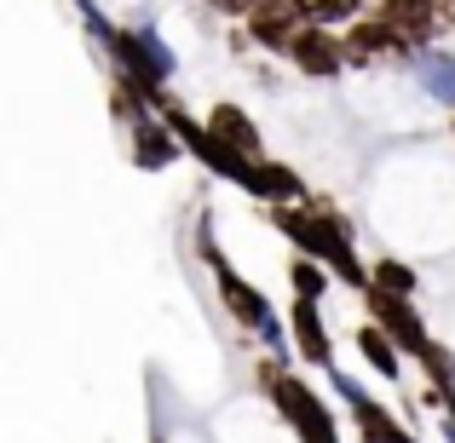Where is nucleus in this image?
Masks as SVG:
<instances>
[{"label":"nucleus","instance_id":"obj_1","mask_svg":"<svg viewBox=\"0 0 455 443\" xmlns=\"http://www.w3.org/2000/svg\"><path fill=\"white\" fill-rule=\"evenodd\" d=\"M266 219L277 225V231L289 236V242L300 248V254L323 259V265H329L340 282H352V289H369V271H363V259H357L352 225H346V219H340V213H334L323 196L289 202V208H266Z\"/></svg>","mask_w":455,"mask_h":443},{"label":"nucleus","instance_id":"obj_2","mask_svg":"<svg viewBox=\"0 0 455 443\" xmlns=\"http://www.w3.org/2000/svg\"><path fill=\"white\" fill-rule=\"evenodd\" d=\"M254 380H259V392L277 403V415L294 426L300 443H340V426H334L329 403H323L306 380H294L289 368H283V357H266V363L254 368Z\"/></svg>","mask_w":455,"mask_h":443},{"label":"nucleus","instance_id":"obj_3","mask_svg":"<svg viewBox=\"0 0 455 443\" xmlns=\"http://www.w3.org/2000/svg\"><path fill=\"white\" fill-rule=\"evenodd\" d=\"M196 248H202V259L213 265V282H220V305L231 311V322H243V328H266L271 322V299L254 289V282L243 277V271H231V259L220 254V242H213V219L202 213V225H196Z\"/></svg>","mask_w":455,"mask_h":443},{"label":"nucleus","instance_id":"obj_4","mask_svg":"<svg viewBox=\"0 0 455 443\" xmlns=\"http://www.w3.org/2000/svg\"><path fill=\"white\" fill-rule=\"evenodd\" d=\"M357 294H363L369 322H380V328L398 340V352H403V357H415V363H421V357L433 352V334H427V322H421V311H415V299L387 294L380 282H369V289H357Z\"/></svg>","mask_w":455,"mask_h":443},{"label":"nucleus","instance_id":"obj_5","mask_svg":"<svg viewBox=\"0 0 455 443\" xmlns=\"http://www.w3.org/2000/svg\"><path fill=\"white\" fill-rule=\"evenodd\" d=\"M340 41H346V69H380V64H403L410 69V58H415V46L403 41L392 23H380L375 12H363L357 23H346Z\"/></svg>","mask_w":455,"mask_h":443},{"label":"nucleus","instance_id":"obj_6","mask_svg":"<svg viewBox=\"0 0 455 443\" xmlns=\"http://www.w3.org/2000/svg\"><path fill=\"white\" fill-rule=\"evenodd\" d=\"M329 386L346 398V409H352L357 438H363V443H415V432H410V426H398V415H392L387 403H375L363 386H357V375H346V368H329Z\"/></svg>","mask_w":455,"mask_h":443},{"label":"nucleus","instance_id":"obj_7","mask_svg":"<svg viewBox=\"0 0 455 443\" xmlns=\"http://www.w3.org/2000/svg\"><path fill=\"white\" fill-rule=\"evenodd\" d=\"M306 23H311V18H306V6H300V0H259V6L243 18V29L254 35V46H259V52L289 58L294 35H300Z\"/></svg>","mask_w":455,"mask_h":443},{"label":"nucleus","instance_id":"obj_8","mask_svg":"<svg viewBox=\"0 0 455 443\" xmlns=\"http://www.w3.org/2000/svg\"><path fill=\"white\" fill-rule=\"evenodd\" d=\"M289 64L300 69L306 81H334L346 69V41H340V29H329V23H306L300 35H294V46H289Z\"/></svg>","mask_w":455,"mask_h":443},{"label":"nucleus","instance_id":"obj_9","mask_svg":"<svg viewBox=\"0 0 455 443\" xmlns=\"http://www.w3.org/2000/svg\"><path fill=\"white\" fill-rule=\"evenodd\" d=\"M127 145H133L127 155H133L139 173H167V167L179 162V150H185V145H179V133H173V127H167L156 110H150L139 127H127Z\"/></svg>","mask_w":455,"mask_h":443},{"label":"nucleus","instance_id":"obj_10","mask_svg":"<svg viewBox=\"0 0 455 443\" xmlns=\"http://www.w3.org/2000/svg\"><path fill=\"white\" fill-rule=\"evenodd\" d=\"M243 190L259 202V208H289V202H306V196H311L306 178L294 173L289 162H271V155H259V162H254V173H248Z\"/></svg>","mask_w":455,"mask_h":443},{"label":"nucleus","instance_id":"obj_11","mask_svg":"<svg viewBox=\"0 0 455 443\" xmlns=\"http://www.w3.org/2000/svg\"><path fill=\"white\" fill-rule=\"evenodd\" d=\"M208 133L220 138L225 150H236V155H248V162H259V155H266V133H259V122L254 115L243 110V104H213L208 110Z\"/></svg>","mask_w":455,"mask_h":443},{"label":"nucleus","instance_id":"obj_12","mask_svg":"<svg viewBox=\"0 0 455 443\" xmlns=\"http://www.w3.org/2000/svg\"><path fill=\"white\" fill-rule=\"evenodd\" d=\"M369 12H375L380 23H392V29H398L403 41L415 46V52H421V46L433 41L438 29H444V23H438V6H433V0H369Z\"/></svg>","mask_w":455,"mask_h":443},{"label":"nucleus","instance_id":"obj_13","mask_svg":"<svg viewBox=\"0 0 455 443\" xmlns=\"http://www.w3.org/2000/svg\"><path fill=\"white\" fill-rule=\"evenodd\" d=\"M289 328H294V352H300L311 368H329L334 363V340H329V322H323L317 299H294Z\"/></svg>","mask_w":455,"mask_h":443},{"label":"nucleus","instance_id":"obj_14","mask_svg":"<svg viewBox=\"0 0 455 443\" xmlns=\"http://www.w3.org/2000/svg\"><path fill=\"white\" fill-rule=\"evenodd\" d=\"M410 75H415V87H421L433 104L455 110V52H444V46H421V52L410 58Z\"/></svg>","mask_w":455,"mask_h":443},{"label":"nucleus","instance_id":"obj_15","mask_svg":"<svg viewBox=\"0 0 455 443\" xmlns=\"http://www.w3.org/2000/svg\"><path fill=\"white\" fill-rule=\"evenodd\" d=\"M357 357H363L380 380H398L403 375V352H398V340H392L380 322H363V328H357Z\"/></svg>","mask_w":455,"mask_h":443},{"label":"nucleus","instance_id":"obj_16","mask_svg":"<svg viewBox=\"0 0 455 443\" xmlns=\"http://www.w3.org/2000/svg\"><path fill=\"white\" fill-rule=\"evenodd\" d=\"M329 282H334V271L323 265V259H311V254H294V265H289V289H294V299H317V305H323Z\"/></svg>","mask_w":455,"mask_h":443},{"label":"nucleus","instance_id":"obj_17","mask_svg":"<svg viewBox=\"0 0 455 443\" xmlns=\"http://www.w3.org/2000/svg\"><path fill=\"white\" fill-rule=\"evenodd\" d=\"M369 12V0H306V18L311 23H329V29H346Z\"/></svg>","mask_w":455,"mask_h":443},{"label":"nucleus","instance_id":"obj_18","mask_svg":"<svg viewBox=\"0 0 455 443\" xmlns=\"http://www.w3.org/2000/svg\"><path fill=\"white\" fill-rule=\"evenodd\" d=\"M369 282H380L387 294H403V299H415V289H421V277H415V265H403V259H375V271H369Z\"/></svg>","mask_w":455,"mask_h":443},{"label":"nucleus","instance_id":"obj_19","mask_svg":"<svg viewBox=\"0 0 455 443\" xmlns=\"http://www.w3.org/2000/svg\"><path fill=\"white\" fill-rule=\"evenodd\" d=\"M259 340H266V345H271V357H283V322H277V317H271V322H266V328H259Z\"/></svg>","mask_w":455,"mask_h":443},{"label":"nucleus","instance_id":"obj_20","mask_svg":"<svg viewBox=\"0 0 455 443\" xmlns=\"http://www.w3.org/2000/svg\"><path fill=\"white\" fill-rule=\"evenodd\" d=\"M438 6V23H444V29H455V0H433Z\"/></svg>","mask_w":455,"mask_h":443},{"label":"nucleus","instance_id":"obj_21","mask_svg":"<svg viewBox=\"0 0 455 443\" xmlns=\"http://www.w3.org/2000/svg\"><path fill=\"white\" fill-rule=\"evenodd\" d=\"M444 438L455 443V398H444Z\"/></svg>","mask_w":455,"mask_h":443},{"label":"nucleus","instance_id":"obj_22","mask_svg":"<svg viewBox=\"0 0 455 443\" xmlns=\"http://www.w3.org/2000/svg\"><path fill=\"white\" fill-rule=\"evenodd\" d=\"M450 138H455V115H450Z\"/></svg>","mask_w":455,"mask_h":443}]
</instances>
